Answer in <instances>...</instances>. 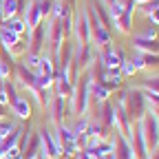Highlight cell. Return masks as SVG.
Instances as JSON below:
<instances>
[{
	"instance_id": "6da1fadb",
	"label": "cell",
	"mask_w": 159,
	"mask_h": 159,
	"mask_svg": "<svg viewBox=\"0 0 159 159\" xmlns=\"http://www.w3.org/2000/svg\"><path fill=\"white\" fill-rule=\"evenodd\" d=\"M11 111H13V115H18L20 119H27V117L31 115L29 99H27V97H22V95H16V97L11 99Z\"/></svg>"
},
{
	"instance_id": "7a4b0ae2",
	"label": "cell",
	"mask_w": 159,
	"mask_h": 159,
	"mask_svg": "<svg viewBox=\"0 0 159 159\" xmlns=\"http://www.w3.org/2000/svg\"><path fill=\"white\" fill-rule=\"evenodd\" d=\"M57 142H60L57 148H62V150L69 152V155L75 150V135H73L71 130H66V128H60V130H57Z\"/></svg>"
},
{
	"instance_id": "3957f363",
	"label": "cell",
	"mask_w": 159,
	"mask_h": 159,
	"mask_svg": "<svg viewBox=\"0 0 159 159\" xmlns=\"http://www.w3.org/2000/svg\"><path fill=\"white\" fill-rule=\"evenodd\" d=\"M0 40H2V47L9 49V51H11L16 44H20V35H18L16 31L7 29V27H0Z\"/></svg>"
},
{
	"instance_id": "277c9868",
	"label": "cell",
	"mask_w": 159,
	"mask_h": 159,
	"mask_svg": "<svg viewBox=\"0 0 159 159\" xmlns=\"http://www.w3.org/2000/svg\"><path fill=\"white\" fill-rule=\"evenodd\" d=\"M40 139H42V150H44V157H57V155H60L57 144H55V142H51V135H49L47 130H42Z\"/></svg>"
},
{
	"instance_id": "5b68a950",
	"label": "cell",
	"mask_w": 159,
	"mask_h": 159,
	"mask_svg": "<svg viewBox=\"0 0 159 159\" xmlns=\"http://www.w3.org/2000/svg\"><path fill=\"white\" fill-rule=\"evenodd\" d=\"M5 27H7V29H11V31H16L18 35H20V33L25 31V22H22V20H20V18H16V16L7 20V25H5Z\"/></svg>"
},
{
	"instance_id": "8992f818",
	"label": "cell",
	"mask_w": 159,
	"mask_h": 159,
	"mask_svg": "<svg viewBox=\"0 0 159 159\" xmlns=\"http://www.w3.org/2000/svg\"><path fill=\"white\" fill-rule=\"evenodd\" d=\"M137 49H142V51H159V44H152V42H144V40H137L135 42Z\"/></svg>"
},
{
	"instance_id": "52a82bcc",
	"label": "cell",
	"mask_w": 159,
	"mask_h": 159,
	"mask_svg": "<svg viewBox=\"0 0 159 159\" xmlns=\"http://www.w3.org/2000/svg\"><path fill=\"white\" fill-rule=\"evenodd\" d=\"M25 66H31V69H38V66H40V57H38L35 53H29V55L25 57Z\"/></svg>"
},
{
	"instance_id": "ba28073f",
	"label": "cell",
	"mask_w": 159,
	"mask_h": 159,
	"mask_svg": "<svg viewBox=\"0 0 159 159\" xmlns=\"http://www.w3.org/2000/svg\"><path fill=\"white\" fill-rule=\"evenodd\" d=\"M148 99H150L152 104H157V106H159V93H148Z\"/></svg>"
},
{
	"instance_id": "9c48e42d",
	"label": "cell",
	"mask_w": 159,
	"mask_h": 159,
	"mask_svg": "<svg viewBox=\"0 0 159 159\" xmlns=\"http://www.w3.org/2000/svg\"><path fill=\"white\" fill-rule=\"evenodd\" d=\"M152 18H155V22H159V11H155V16H152Z\"/></svg>"
},
{
	"instance_id": "30bf717a",
	"label": "cell",
	"mask_w": 159,
	"mask_h": 159,
	"mask_svg": "<svg viewBox=\"0 0 159 159\" xmlns=\"http://www.w3.org/2000/svg\"><path fill=\"white\" fill-rule=\"evenodd\" d=\"M0 159H9V157H7V155H2V157H0Z\"/></svg>"
},
{
	"instance_id": "8fae6325",
	"label": "cell",
	"mask_w": 159,
	"mask_h": 159,
	"mask_svg": "<svg viewBox=\"0 0 159 159\" xmlns=\"http://www.w3.org/2000/svg\"><path fill=\"white\" fill-rule=\"evenodd\" d=\"M2 155H5V152H2V148H0V157H2Z\"/></svg>"
}]
</instances>
